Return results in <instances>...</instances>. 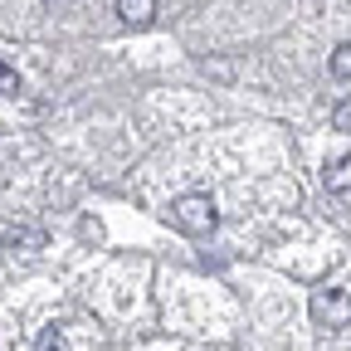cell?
<instances>
[{
	"label": "cell",
	"instance_id": "1",
	"mask_svg": "<svg viewBox=\"0 0 351 351\" xmlns=\"http://www.w3.org/2000/svg\"><path fill=\"white\" fill-rule=\"evenodd\" d=\"M171 225L181 230V234H210V230L219 225V210H215L210 195L191 191V195H181V200L171 205Z\"/></svg>",
	"mask_w": 351,
	"mask_h": 351
},
{
	"label": "cell",
	"instance_id": "2",
	"mask_svg": "<svg viewBox=\"0 0 351 351\" xmlns=\"http://www.w3.org/2000/svg\"><path fill=\"white\" fill-rule=\"evenodd\" d=\"M313 322L317 327H351V298L341 293V288H322V293H313Z\"/></svg>",
	"mask_w": 351,
	"mask_h": 351
},
{
	"label": "cell",
	"instance_id": "3",
	"mask_svg": "<svg viewBox=\"0 0 351 351\" xmlns=\"http://www.w3.org/2000/svg\"><path fill=\"white\" fill-rule=\"evenodd\" d=\"M49 239H44V230H34V225H15V230H5V249L10 254H34V249H44Z\"/></svg>",
	"mask_w": 351,
	"mask_h": 351
},
{
	"label": "cell",
	"instance_id": "4",
	"mask_svg": "<svg viewBox=\"0 0 351 351\" xmlns=\"http://www.w3.org/2000/svg\"><path fill=\"white\" fill-rule=\"evenodd\" d=\"M117 15H122L127 25L147 29V25L156 20V0H117Z\"/></svg>",
	"mask_w": 351,
	"mask_h": 351
},
{
	"label": "cell",
	"instance_id": "5",
	"mask_svg": "<svg viewBox=\"0 0 351 351\" xmlns=\"http://www.w3.org/2000/svg\"><path fill=\"white\" fill-rule=\"evenodd\" d=\"M322 181L332 195H351V156H337L327 171H322Z\"/></svg>",
	"mask_w": 351,
	"mask_h": 351
},
{
	"label": "cell",
	"instance_id": "6",
	"mask_svg": "<svg viewBox=\"0 0 351 351\" xmlns=\"http://www.w3.org/2000/svg\"><path fill=\"white\" fill-rule=\"evenodd\" d=\"M327 69H332V78H351V44H337Z\"/></svg>",
	"mask_w": 351,
	"mask_h": 351
},
{
	"label": "cell",
	"instance_id": "7",
	"mask_svg": "<svg viewBox=\"0 0 351 351\" xmlns=\"http://www.w3.org/2000/svg\"><path fill=\"white\" fill-rule=\"evenodd\" d=\"M34 351H64V332L59 327H44L39 341H34Z\"/></svg>",
	"mask_w": 351,
	"mask_h": 351
},
{
	"label": "cell",
	"instance_id": "8",
	"mask_svg": "<svg viewBox=\"0 0 351 351\" xmlns=\"http://www.w3.org/2000/svg\"><path fill=\"white\" fill-rule=\"evenodd\" d=\"M0 93H20V73H15L5 59H0Z\"/></svg>",
	"mask_w": 351,
	"mask_h": 351
},
{
	"label": "cell",
	"instance_id": "9",
	"mask_svg": "<svg viewBox=\"0 0 351 351\" xmlns=\"http://www.w3.org/2000/svg\"><path fill=\"white\" fill-rule=\"evenodd\" d=\"M332 122H337V132H351V98H341L332 108Z\"/></svg>",
	"mask_w": 351,
	"mask_h": 351
}]
</instances>
